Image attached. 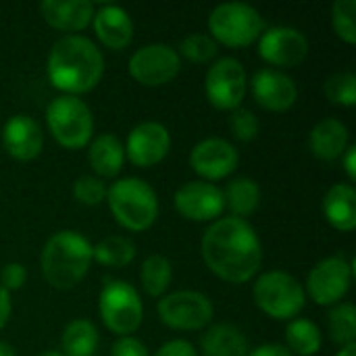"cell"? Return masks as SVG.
<instances>
[{
  "mask_svg": "<svg viewBox=\"0 0 356 356\" xmlns=\"http://www.w3.org/2000/svg\"><path fill=\"white\" fill-rule=\"evenodd\" d=\"M223 192V202L225 209L229 211V217H238V219H246L250 215H254L261 207V186L257 179L240 175L234 177L225 184Z\"/></svg>",
  "mask_w": 356,
  "mask_h": 356,
  "instance_id": "obj_25",
  "label": "cell"
},
{
  "mask_svg": "<svg viewBox=\"0 0 356 356\" xmlns=\"http://www.w3.org/2000/svg\"><path fill=\"white\" fill-rule=\"evenodd\" d=\"M113 219L127 232H148L159 219V194L140 177H117L108 190L106 200Z\"/></svg>",
  "mask_w": 356,
  "mask_h": 356,
  "instance_id": "obj_4",
  "label": "cell"
},
{
  "mask_svg": "<svg viewBox=\"0 0 356 356\" xmlns=\"http://www.w3.org/2000/svg\"><path fill=\"white\" fill-rule=\"evenodd\" d=\"M340 163L344 165V171H346V175H348V184H355L356 181V146L355 144H350V146L346 148V152L342 154Z\"/></svg>",
  "mask_w": 356,
  "mask_h": 356,
  "instance_id": "obj_40",
  "label": "cell"
},
{
  "mask_svg": "<svg viewBox=\"0 0 356 356\" xmlns=\"http://www.w3.org/2000/svg\"><path fill=\"white\" fill-rule=\"evenodd\" d=\"M259 129H261V123H259V117L250 111V108H236L229 113V131L232 136L238 140V142H252L257 140L259 136Z\"/></svg>",
  "mask_w": 356,
  "mask_h": 356,
  "instance_id": "obj_35",
  "label": "cell"
},
{
  "mask_svg": "<svg viewBox=\"0 0 356 356\" xmlns=\"http://www.w3.org/2000/svg\"><path fill=\"white\" fill-rule=\"evenodd\" d=\"M250 342L234 323H215L200 336V356H248Z\"/></svg>",
  "mask_w": 356,
  "mask_h": 356,
  "instance_id": "obj_24",
  "label": "cell"
},
{
  "mask_svg": "<svg viewBox=\"0 0 356 356\" xmlns=\"http://www.w3.org/2000/svg\"><path fill=\"white\" fill-rule=\"evenodd\" d=\"M106 190H108V186L104 179H100L92 173H86L73 181L71 194L83 207H98L106 200Z\"/></svg>",
  "mask_w": 356,
  "mask_h": 356,
  "instance_id": "obj_34",
  "label": "cell"
},
{
  "mask_svg": "<svg viewBox=\"0 0 356 356\" xmlns=\"http://www.w3.org/2000/svg\"><path fill=\"white\" fill-rule=\"evenodd\" d=\"M350 146V131L344 121L325 117L317 121L309 134V150L323 163H336Z\"/></svg>",
  "mask_w": 356,
  "mask_h": 356,
  "instance_id": "obj_21",
  "label": "cell"
},
{
  "mask_svg": "<svg viewBox=\"0 0 356 356\" xmlns=\"http://www.w3.org/2000/svg\"><path fill=\"white\" fill-rule=\"evenodd\" d=\"M209 35L227 48H248L257 44L265 31L263 15L246 2H223L217 4L207 19Z\"/></svg>",
  "mask_w": 356,
  "mask_h": 356,
  "instance_id": "obj_7",
  "label": "cell"
},
{
  "mask_svg": "<svg viewBox=\"0 0 356 356\" xmlns=\"http://www.w3.org/2000/svg\"><path fill=\"white\" fill-rule=\"evenodd\" d=\"M173 207L179 217L194 223H213L225 211L221 188L202 179H192L179 186L173 194Z\"/></svg>",
  "mask_w": 356,
  "mask_h": 356,
  "instance_id": "obj_15",
  "label": "cell"
},
{
  "mask_svg": "<svg viewBox=\"0 0 356 356\" xmlns=\"http://www.w3.org/2000/svg\"><path fill=\"white\" fill-rule=\"evenodd\" d=\"M92 242L77 229H58L52 234L42 252L40 269L46 284L54 290H73L90 273Z\"/></svg>",
  "mask_w": 356,
  "mask_h": 356,
  "instance_id": "obj_3",
  "label": "cell"
},
{
  "mask_svg": "<svg viewBox=\"0 0 356 356\" xmlns=\"http://www.w3.org/2000/svg\"><path fill=\"white\" fill-rule=\"evenodd\" d=\"M204 94L211 106L232 113L242 106L248 94V73L234 56H221L204 73Z\"/></svg>",
  "mask_w": 356,
  "mask_h": 356,
  "instance_id": "obj_11",
  "label": "cell"
},
{
  "mask_svg": "<svg viewBox=\"0 0 356 356\" xmlns=\"http://www.w3.org/2000/svg\"><path fill=\"white\" fill-rule=\"evenodd\" d=\"M323 94L332 104L353 108L356 104V75L353 71L332 73L323 83Z\"/></svg>",
  "mask_w": 356,
  "mask_h": 356,
  "instance_id": "obj_32",
  "label": "cell"
},
{
  "mask_svg": "<svg viewBox=\"0 0 356 356\" xmlns=\"http://www.w3.org/2000/svg\"><path fill=\"white\" fill-rule=\"evenodd\" d=\"M156 315L169 330L204 332L213 323L215 307L213 300L198 290H175L159 298Z\"/></svg>",
  "mask_w": 356,
  "mask_h": 356,
  "instance_id": "obj_9",
  "label": "cell"
},
{
  "mask_svg": "<svg viewBox=\"0 0 356 356\" xmlns=\"http://www.w3.org/2000/svg\"><path fill=\"white\" fill-rule=\"evenodd\" d=\"M200 257L207 269L227 284L252 282L263 265V244L250 221L219 217L200 238Z\"/></svg>",
  "mask_w": 356,
  "mask_h": 356,
  "instance_id": "obj_1",
  "label": "cell"
},
{
  "mask_svg": "<svg viewBox=\"0 0 356 356\" xmlns=\"http://www.w3.org/2000/svg\"><path fill=\"white\" fill-rule=\"evenodd\" d=\"M111 356H150V353H148V346L136 336H123L113 342Z\"/></svg>",
  "mask_w": 356,
  "mask_h": 356,
  "instance_id": "obj_37",
  "label": "cell"
},
{
  "mask_svg": "<svg viewBox=\"0 0 356 356\" xmlns=\"http://www.w3.org/2000/svg\"><path fill=\"white\" fill-rule=\"evenodd\" d=\"M13 315V300H10V292H6L0 286V332L6 327V323L10 321Z\"/></svg>",
  "mask_w": 356,
  "mask_h": 356,
  "instance_id": "obj_41",
  "label": "cell"
},
{
  "mask_svg": "<svg viewBox=\"0 0 356 356\" xmlns=\"http://www.w3.org/2000/svg\"><path fill=\"white\" fill-rule=\"evenodd\" d=\"M98 315L102 325L117 338L134 336L144 321V302L140 292L123 280H104L98 294Z\"/></svg>",
  "mask_w": 356,
  "mask_h": 356,
  "instance_id": "obj_8",
  "label": "cell"
},
{
  "mask_svg": "<svg viewBox=\"0 0 356 356\" xmlns=\"http://www.w3.org/2000/svg\"><path fill=\"white\" fill-rule=\"evenodd\" d=\"M332 27L336 35L346 42H356V0H336L332 4Z\"/></svg>",
  "mask_w": 356,
  "mask_h": 356,
  "instance_id": "obj_33",
  "label": "cell"
},
{
  "mask_svg": "<svg viewBox=\"0 0 356 356\" xmlns=\"http://www.w3.org/2000/svg\"><path fill=\"white\" fill-rule=\"evenodd\" d=\"M92 27L100 44L113 52L125 50L134 42V33H136L131 15L123 6L113 2L96 6Z\"/></svg>",
  "mask_w": 356,
  "mask_h": 356,
  "instance_id": "obj_19",
  "label": "cell"
},
{
  "mask_svg": "<svg viewBox=\"0 0 356 356\" xmlns=\"http://www.w3.org/2000/svg\"><path fill=\"white\" fill-rule=\"evenodd\" d=\"M98 346L100 334L90 319H73L60 334V353L65 356H96Z\"/></svg>",
  "mask_w": 356,
  "mask_h": 356,
  "instance_id": "obj_26",
  "label": "cell"
},
{
  "mask_svg": "<svg viewBox=\"0 0 356 356\" xmlns=\"http://www.w3.org/2000/svg\"><path fill=\"white\" fill-rule=\"evenodd\" d=\"M248 356H294L284 344H261L257 348H250Z\"/></svg>",
  "mask_w": 356,
  "mask_h": 356,
  "instance_id": "obj_39",
  "label": "cell"
},
{
  "mask_svg": "<svg viewBox=\"0 0 356 356\" xmlns=\"http://www.w3.org/2000/svg\"><path fill=\"white\" fill-rule=\"evenodd\" d=\"M0 356H17V350L8 342H0Z\"/></svg>",
  "mask_w": 356,
  "mask_h": 356,
  "instance_id": "obj_42",
  "label": "cell"
},
{
  "mask_svg": "<svg viewBox=\"0 0 356 356\" xmlns=\"http://www.w3.org/2000/svg\"><path fill=\"white\" fill-rule=\"evenodd\" d=\"M327 334L330 340L344 348L356 344V309L353 302H340L327 313Z\"/></svg>",
  "mask_w": 356,
  "mask_h": 356,
  "instance_id": "obj_30",
  "label": "cell"
},
{
  "mask_svg": "<svg viewBox=\"0 0 356 356\" xmlns=\"http://www.w3.org/2000/svg\"><path fill=\"white\" fill-rule=\"evenodd\" d=\"M46 75L54 90L67 96L92 92L104 75V54L90 38L60 35L48 52Z\"/></svg>",
  "mask_w": 356,
  "mask_h": 356,
  "instance_id": "obj_2",
  "label": "cell"
},
{
  "mask_svg": "<svg viewBox=\"0 0 356 356\" xmlns=\"http://www.w3.org/2000/svg\"><path fill=\"white\" fill-rule=\"evenodd\" d=\"M219 52V44L209 35V33H202V31H194V33H188L179 48H177V54L194 65H207V63H213L215 56Z\"/></svg>",
  "mask_w": 356,
  "mask_h": 356,
  "instance_id": "obj_31",
  "label": "cell"
},
{
  "mask_svg": "<svg viewBox=\"0 0 356 356\" xmlns=\"http://www.w3.org/2000/svg\"><path fill=\"white\" fill-rule=\"evenodd\" d=\"M154 356H198V350L194 348L192 342L184 340V338H175V340H169L165 342Z\"/></svg>",
  "mask_w": 356,
  "mask_h": 356,
  "instance_id": "obj_38",
  "label": "cell"
},
{
  "mask_svg": "<svg viewBox=\"0 0 356 356\" xmlns=\"http://www.w3.org/2000/svg\"><path fill=\"white\" fill-rule=\"evenodd\" d=\"M27 284V267L21 263H6L0 269V286L6 292H17Z\"/></svg>",
  "mask_w": 356,
  "mask_h": 356,
  "instance_id": "obj_36",
  "label": "cell"
},
{
  "mask_svg": "<svg viewBox=\"0 0 356 356\" xmlns=\"http://www.w3.org/2000/svg\"><path fill=\"white\" fill-rule=\"evenodd\" d=\"M311 50L309 38L290 25H271L265 27L261 38L257 40L259 56L277 71L298 67L307 60Z\"/></svg>",
  "mask_w": 356,
  "mask_h": 356,
  "instance_id": "obj_13",
  "label": "cell"
},
{
  "mask_svg": "<svg viewBox=\"0 0 356 356\" xmlns=\"http://www.w3.org/2000/svg\"><path fill=\"white\" fill-rule=\"evenodd\" d=\"M173 282V265L163 254H148L140 265V286L150 298H163Z\"/></svg>",
  "mask_w": 356,
  "mask_h": 356,
  "instance_id": "obj_29",
  "label": "cell"
},
{
  "mask_svg": "<svg viewBox=\"0 0 356 356\" xmlns=\"http://www.w3.org/2000/svg\"><path fill=\"white\" fill-rule=\"evenodd\" d=\"M188 163L202 181L215 184V181L227 179L238 169L240 152L229 140L211 136L194 144V148L190 150Z\"/></svg>",
  "mask_w": 356,
  "mask_h": 356,
  "instance_id": "obj_14",
  "label": "cell"
},
{
  "mask_svg": "<svg viewBox=\"0 0 356 356\" xmlns=\"http://www.w3.org/2000/svg\"><path fill=\"white\" fill-rule=\"evenodd\" d=\"M334 356H356V344L355 346H344V348H340Z\"/></svg>",
  "mask_w": 356,
  "mask_h": 356,
  "instance_id": "obj_43",
  "label": "cell"
},
{
  "mask_svg": "<svg viewBox=\"0 0 356 356\" xmlns=\"http://www.w3.org/2000/svg\"><path fill=\"white\" fill-rule=\"evenodd\" d=\"M88 163L92 175L100 179H117L125 165V148L117 134L94 136L88 144Z\"/></svg>",
  "mask_w": 356,
  "mask_h": 356,
  "instance_id": "obj_22",
  "label": "cell"
},
{
  "mask_svg": "<svg viewBox=\"0 0 356 356\" xmlns=\"http://www.w3.org/2000/svg\"><path fill=\"white\" fill-rule=\"evenodd\" d=\"M248 92L252 100L269 113H286L298 100V86L294 77L271 67L257 69L248 77Z\"/></svg>",
  "mask_w": 356,
  "mask_h": 356,
  "instance_id": "obj_17",
  "label": "cell"
},
{
  "mask_svg": "<svg viewBox=\"0 0 356 356\" xmlns=\"http://www.w3.org/2000/svg\"><path fill=\"white\" fill-rule=\"evenodd\" d=\"M35 356H65L60 350H44V353H40V355Z\"/></svg>",
  "mask_w": 356,
  "mask_h": 356,
  "instance_id": "obj_44",
  "label": "cell"
},
{
  "mask_svg": "<svg viewBox=\"0 0 356 356\" xmlns=\"http://www.w3.org/2000/svg\"><path fill=\"white\" fill-rule=\"evenodd\" d=\"M2 148L10 159L21 163L38 159L44 148V131L40 123L25 113L8 117L2 125Z\"/></svg>",
  "mask_w": 356,
  "mask_h": 356,
  "instance_id": "obj_18",
  "label": "cell"
},
{
  "mask_svg": "<svg viewBox=\"0 0 356 356\" xmlns=\"http://www.w3.org/2000/svg\"><path fill=\"white\" fill-rule=\"evenodd\" d=\"M321 211L325 221L344 234H350L356 227V190L353 184L342 181V184H334L327 188L323 202H321Z\"/></svg>",
  "mask_w": 356,
  "mask_h": 356,
  "instance_id": "obj_23",
  "label": "cell"
},
{
  "mask_svg": "<svg viewBox=\"0 0 356 356\" xmlns=\"http://www.w3.org/2000/svg\"><path fill=\"white\" fill-rule=\"evenodd\" d=\"M92 259L106 269H123L136 261V244L127 236H106L92 244Z\"/></svg>",
  "mask_w": 356,
  "mask_h": 356,
  "instance_id": "obj_28",
  "label": "cell"
},
{
  "mask_svg": "<svg viewBox=\"0 0 356 356\" xmlns=\"http://www.w3.org/2000/svg\"><path fill=\"white\" fill-rule=\"evenodd\" d=\"M125 161L134 167L150 169L163 163L171 150V134L159 121H142L134 125L125 138Z\"/></svg>",
  "mask_w": 356,
  "mask_h": 356,
  "instance_id": "obj_16",
  "label": "cell"
},
{
  "mask_svg": "<svg viewBox=\"0 0 356 356\" xmlns=\"http://www.w3.org/2000/svg\"><path fill=\"white\" fill-rule=\"evenodd\" d=\"M355 277V263L346 254H332L315 263V267L307 275L305 294L319 307H336L340 305Z\"/></svg>",
  "mask_w": 356,
  "mask_h": 356,
  "instance_id": "obj_10",
  "label": "cell"
},
{
  "mask_svg": "<svg viewBox=\"0 0 356 356\" xmlns=\"http://www.w3.org/2000/svg\"><path fill=\"white\" fill-rule=\"evenodd\" d=\"M286 348L294 356H315L319 355L321 344H323V334L321 327L307 317H296L288 321L286 325Z\"/></svg>",
  "mask_w": 356,
  "mask_h": 356,
  "instance_id": "obj_27",
  "label": "cell"
},
{
  "mask_svg": "<svg viewBox=\"0 0 356 356\" xmlns=\"http://www.w3.org/2000/svg\"><path fill=\"white\" fill-rule=\"evenodd\" d=\"M252 300L254 307L269 319L288 323L300 317L307 305V294L305 286L294 275L282 269H273L254 277Z\"/></svg>",
  "mask_w": 356,
  "mask_h": 356,
  "instance_id": "obj_5",
  "label": "cell"
},
{
  "mask_svg": "<svg viewBox=\"0 0 356 356\" xmlns=\"http://www.w3.org/2000/svg\"><path fill=\"white\" fill-rule=\"evenodd\" d=\"M38 10L52 29L75 35L92 25L96 6L90 0H42Z\"/></svg>",
  "mask_w": 356,
  "mask_h": 356,
  "instance_id": "obj_20",
  "label": "cell"
},
{
  "mask_svg": "<svg viewBox=\"0 0 356 356\" xmlns=\"http://www.w3.org/2000/svg\"><path fill=\"white\" fill-rule=\"evenodd\" d=\"M46 127L58 146L81 150L94 138V113L79 96L60 94L46 106Z\"/></svg>",
  "mask_w": 356,
  "mask_h": 356,
  "instance_id": "obj_6",
  "label": "cell"
},
{
  "mask_svg": "<svg viewBox=\"0 0 356 356\" xmlns=\"http://www.w3.org/2000/svg\"><path fill=\"white\" fill-rule=\"evenodd\" d=\"M127 71L134 81L144 88H161L171 83L181 71V56L177 48L165 42L140 46L127 60Z\"/></svg>",
  "mask_w": 356,
  "mask_h": 356,
  "instance_id": "obj_12",
  "label": "cell"
}]
</instances>
